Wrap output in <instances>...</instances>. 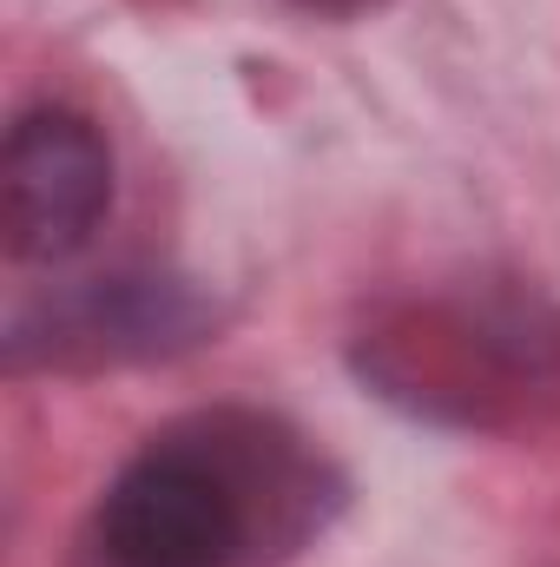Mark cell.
<instances>
[{
    "label": "cell",
    "mask_w": 560,
    "mask_h": 567,
    "mask_svg": "<svg viewBox=\"0 0 560 567\" xmlns=\"http://www.w3.org/2000/svg\"><path fill=\"white\" fill-rule=\"evenodd\" d=\"M343 508L330 455L265 410L178 416L120 462L73 567H278Z\"/></svg>",
    "instance_id": "cell-1"
},
{
    "label": "cell",
    "mask_w": 560,
    "mask_h": 567,
    "mask_svg": "<svg viewBox=\"0 0 560 567\" xmlns=\"http://www.w3.org/2000/svg\"><path fill=\"white\" fill-rule=\"evenodd\" d=\"M356 363L416 416L508 429L560 390V323L521 290H462L376 317L356 337Z\"/></svg>",
    "instance_id": "cell-2"
},
{
    "label": "cell",
    "mask_w": 560,
    "mask_h": 567,
    "mask_svg": "<svg viewBox=\"0 0 560 567\" xmlns=\"http://www.w3.org/2000/svg\"><path fill=\"white\" fill-rule=\"evenodd\" d=\"M218 330V303L172 271H120L20 303L7 323V370H106L185 357Z\"/></svg>",
    "instance_id": "cell-3"
},
{
    "label": "cell",
    "mask_w": 560,
    "mask_h": 567,
    "mask_svg": "<svg viewBox=\"0 0 560 567\" xmlns=\"http://www.w3.org/2000/svg\"><path fill=\"white\" fill-rule=\"evenodd\" d=\"M113 212V145L73 106H33L0 152V231L13 265H66Z\"/></svg>",
    "instance_id": "cell-4"
},
{
    "label": "cell",
    "mask_w": 560,
    "mask_h": 567,
    "mask_svg": "<svg viewBox=\"0 0 560 567\" xmlns=\"http://www.w3.org/2000/svg\"><path fill=\"white\" fill-rule=\"evenodd\" d=\"M290 7H303V13H330V20H350V13H370V7H383V0H290Z\"/></svg>",
    "instance_id": "cell-5"
}]
</instances>
